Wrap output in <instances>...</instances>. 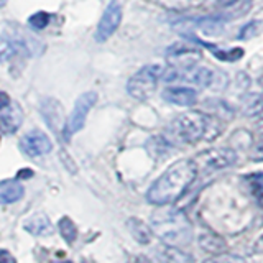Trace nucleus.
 I'll list each match as a JSON object with an SVG mask.
<instances>
[{"mask_svg": "<svg viewBox=\"0 0 263 263\" xmlns=\"http://www.w3.org/2000/svg\"><path fill=\"white\" fill-rule=\"evenodd\" d=\"M196 176L197 170L193 160H179L173 163L148 189V202L156 205H171L186 193Z\"/></svg>", "mask_w": 263, "mask_h": 263, "instance_id": "f257e3e1", "label": "nucleus"}, {"mask_svg": "<svg viewBox=\"0 0 263 263\" xmlns=\"http://www.w3.org/2000/svg\"><path fill=\"white\" fill-rule=\"evenodd\" d=\"M152 232L170 247H184L193 240V226L179 209L161 205L152 216Z\"/></svg>", "mask_w": 263, "mask_h": 263, "instance_id": "f03ea898", "label": "nucleus"}, {"mask_svg": "<svg viewBox=\"0 0 263 263\" xmlns=\"http://www.w3.org/2000/svg\"><path fill=\"white\" fill-rule=\"evenodd\" d=\"M214 119L201 110H189L178 115L166 128V138L171 145L196 143L199 140H211Z\"/></svg>", "mask_w": 263, "mask_h": 263, "instance_id": "7ed1b4c3", "label": "nucleus"}, {"mask_svg": "<svg viewBox=\"0 0 263 263\" xmlns=\"http://www.w3.org/2000/svg\"><path fill=\"white\" fill-rule=\"evenodd\" d=\"M163 68L160 64H148L137 71L127 82V92L138 101H146L152 97L161 79Z\"/></svg>", "mask_w": 263, "mask_h": 263, "instance_id": "20e7f679", "label": "nucleus"}, {"mask_svg": "<svg viewBox=\"0 0 263 263\" xmlns=\"http://www.w3.org/2000/svg\"><path fill=\"white\" fill-rule=\"evenodd\" d=\"M238 161V155L234 148L229 146H219V148H209L201 153L196 155V158L193 160L194 166L197 173H212V171H220L227 170Z\"/></svg>", "mask_w": 263, "mask_h": 263, "instance_id": "39448f33", "label": "nucleus"}, {"mask_svg": "<svg viewBox=\"0 0 263 263\" xmlns=\"http://www.w3.org/2000/svg\"><path fill=\"white\" fill-rule=\"evenodd\" d=\"M161 79L164 82L181 81L194 87L205 89V87L214 86V82H216V72L208 68H201V66H191V68H183V69L171 68L170 66L168 69H163Z\"/></svg>", "mask_w": 263, "mask_h": 263, "instance_id": "423d86ee", "label": "nucleus"}, {"mask_svg": "<svg viewBox=\"0 0 263 263\" xmlns=\"http://www.w3.org/2000/svg\"><path fill=\"white\" fill-rule=\"evenodd\" d=\"M97 102V94L96 92H84L82 96L78 97L76 104H74V109L69 115L68 122H66L64 130H63V138L68 142L71 135H74L76 132H79L86 123V117L89 110L92 109V105Z\"/></svg>", "mask_w": 263, "mask_h": 263, "instance_id": "0eeeda50", "label": "nucleus"}, {"mask_svg": "<svg viewBox=\"0 0 263 263\" xmlns=\"http://www.w3.org/2000/svg\"><path fill=\"white\" fill-rule=\"evenodd\" d=\"M4 43L10 48L12 53H20L25 56L41 54L43 51V46H38V41L35 38L16 27H8L4 31Z\"/></svg>", "mask_w": 263, "mask_h": 263, "instance_id": "6e6552de", "label": "nucleus"}, {"mask_svg": "<svg viewBox=\"0 0 263 263\" xmlns=\"http://www.w3.org/2000/svg\"><path fill=\"white\" fill-rule=\"evenodd\" d=\"M202 53L199 48L187 43H175L166 49V60L170 61L171 68H191L201 61Z\"/></svg>", "mask_w": 263, "mask_h": 263, "instance_id": "1a4fd4ad", "label": "nucleus"}, {"mask_svg": "<svg viewBox=\"0 0 263 263\" xmlns=\"http://www.w3.org/2000/svg\"><path fill=\"white\" fill-rule=\"evenodd\" d=\"M120 20H122V7L117 0H112V2L107 5L104 15L101 16V22L97 25L96 41L102 43V41L109 40V36L114 35V31L119 28Z\"/></svg>", "mask_w": 263, "mask_h": 263, "instance_id": "9d476101", "label": "nucleus"}, {"mask_svg": "<svg viewBox=\"0 0 263 263\" xmlns=\"http://www.w3.org/2000/svg\"><path fill=\"white\" fill-rule=\"evenodd\" d=\"M20 148L28 156H41L53 150V142L48 138L46 134L40 130H31L20 140Z\"/></svg>", "mask_w": 263, "mask_h": 263, "instance_id": "9b49d317", "label": "nucleus"}, {"mask_svg": "<svg viewBox=\"0 0 263 263\" xmlns=\"http://www.w3.org/2000/svg\"><path fill=\"white\" fill-rule=\"evenodd\" d=\"M176 27H183L184 30H201L208 35H217V33L224 31L226 20L220 15L214 16H199V18H184L175 23Z\"/></svg>", "mask_w": 263, "mask_h": 263, "instance_id": "f8f14e48", "label": "nucleus"}, {"mask_svg": "<svg viewBox=\"0 0 263 263\" xmlns=\"http://www.w3.org/2000/svg\"><path fill=\"white\" fill-rule=\"evenodd\" d=\"M163 99L170 104L181 105V107H189L194 105L197 101V92L193 87H168L163 90Z\"/></svg>", "mask_w": 263, "mask_h": 263, "instance_id": "ddd939ff", "label": "nucleus"}, {"mask_svg": "<svg viewBox=\"0 0 263 263\" xmlns=\"http://www.w3.org/2000/svg\"><path fill=\"white\" fill-rule=\"evenodd\" d=\"M41 114H43V119L48 123V127L56 132V134H60L61 137L60 127L63 123V107L60 105V102L54 101V99H43V102H41Z\"/></svg>", "mask_w": 263, "mask_h": 263, "instance_id": "4468645a", "label": "nucleus"}, {"mask_svg": "<svg viewBox=\"0 0 263 263\" xmlns=\"http://www.w3.org/2000/svg\"><path fill=\"white\" fill-rule=\"evenodd\" d=\"M25 230L33 235H51L53 234V226H51V220L48 219V216H45V214H33L31 217H28L27 220H25L23 224Z\"/></svg>", "mask_w": 263, "mask_h": 263, "instance_id": "2eb2a0df", "label": "nucleus"}, {"mask_svg": "<svg viewBox=\"0 0 263 263\" xmlns=\"http://www.w3.org/2000/svg\"><path fill=\"white\" fill-rule=\"evenodd\" d=\"M25 194L23 186L18 181H4L0 183V204H13L16 201H20Z\"/></svg>", "mask_w": 263, "mask_h": 263, "instance_id": "dca6fc26", "label": "nucleus"}, {"mask_svg": "<svg viewBox=\"0 0 263 263\" xmlns=\"http://www.w3.org/2000/svg\"><path fill=\"white\" fill-rule=\"evenodd\" d=\"M199 247L208 253L219 255V253H226L227 243L220 235L214 232H205L199 237Z\"/></svg>", "mask_w": 263, "mask_h": 263, "instance_id": "f3484780", "label": "nucleus"}, {"mask_svg": "<svg viewBox=\"0 0 263 263\" xmlns=\"http://www.w3.org/2000/svg\"><path fill=\"white\" fill-rule=\"evenodd\" d=\"M240 110L245 117H257L263 114V96L257 92H250L242 99Z\"/></svg>", "mask_w": 263, "mask_h": 263, "instance_id": "a211bd4d", "label": "nucleus"}, {"mask_svg": "<svg viewBox=\"0 0 263 263\" xmlns=\"http://www.w3.org/2000/svg\"><path fill=\"white\" fill-rule=\"evenodd\" d=\"M22 110L18 109V105L13 104L10 109H7V112H4L0 115V127H2L4 132H8V134H12L16 128L20 127L22 123Z\"/></svg>", "mask_w": 263, "mask_h": 263, "instance_id": "6ab92c4d", "label": "nucleus"}, {"mask_svg": "<svg viewBox=\"0 0 263 263\" xmlns=\"http://www.w3.org/2000/svg\"><path fill=\"white\" fill-rule=\"evenodd\" d=\"M127 227H128L130 234L134 235V238L138 243H142V245L150 243L153 232H152V229L145 224V222H142L140 219L132 217V219L127 220Z\"/></svg>", "mask_w": 263, "mask_h": 263, "instance_id": "aec40b11", "label": "nucleus"}, {"mask_svg": "<svg viewBox=\"0 0 263 263\" xmlns=\"http://www.w3.org/2000/svg\"><path fill=\"white\" fill-rule=\"evenodd\" d=\"M171 142L163 135L158 137H152L150 140L146 142V150L150 153L153 158H163L164 155L170 153V148H171Z\"/></svg>", "mask_w": 263, "mask_h": 263, "instance_id": "412c9836", "label": "nucleus"}, {"mask_svg": "<svg viewBox=\"0 0 263 263\" xmlns=\"http://www.w3.org/2000/svg\"><path fill=\"white\" fill-rule=\"evenodd\" d=\"M58 229H60L61 237L68 243H72L74 240H76L78 230H76V226H74V222L69 217H63L60 222H58Z\"/></svg>", "mask_w": 263, "mask_h": 263, "instance_id": "4be33fe9", "label": "nucleus"}, {"mask_svg": "<svg viewBox=\"0 0 263 263\" xmlns=\"http://www.w3.org/2000/svg\"><path fill=\"white\" fill-rule=\"evenodd\" d=\"M261 28H263V23L260 20H252L250 23L243 25L240 28V31H238V40H252L258 35Z\"/></svg>", "mask_w": 263, "mask_h": 263, "instance_id": "5701e85b", "label": "nucleus"}, {"mask_svg": "<svg viewBox=\"0 0 263 263\" xmlns=\"http://www.w3.org/2000/svg\"><path fill=\"white\" fill-rule=\"evenodd\" d=\"M202 263H247L243 257H238V255L232 253H219V255H212L211 258L204 260Z\"/></svg>", "mask_w": 263, "mask_h": 263, "instance_id": "b1692460", "label": "nucleus"}, {"mask_svg": "<svg viewBox=\"0 0 263 263\" xmlns=\"http://www.w3.org/2000/svg\"><path fill=\"white\" fill-rule=\"evenodd\" d=\"M49 18H51L49 13H46V12H36L35 15H31L30 18H28V23L35 30H43L45 27H48Z\"/></svg>", "mask_w": 263, "mask_h": 263, "instance_id": "393cba45", "label": "nucleus"}, {"mask_svg": "<svg viewBox=\"0 0 263 263\" xmlns=\"http://www.w3.org/2000/svg\"><path fill=\"white\" fill-rule=\"evenodd\" d=\"M60 156H61V160H63V164H64V166L68 168V171H69V173H72V175H74V173L78 171V168H76V164H71L69 155L66 153V152H61V155H60Z\"/></svg>", "mask_w": 263, "mask_h": 263, "instance_id": "a878e982", "label": "nucleus"}, {"mask_svg": "<svg viewBox=\"0 0 263 263\" xmlns=\"http://www.w3.org/2000/svg\"><path fill=\"white\" fill-rule=\"evenodd\" d=\"M252 250H253V253H257V255H263V234L258 235V238L255 240Z\"/></svg>", "mask_w": 263, "mask_h": 263, "instance_id": "bb28decb", "label": "nucleus"}, {"mask_svg": "<svg viewBox=\"0 0 263 263\" xmlns=\"http://www.w3.org/2000/svg\"><path fill=\"white\" fill-rule=\"evenodd\" d=\"M0 263H16V260L12 257V253H10V252L0 250Z\"/></svg>", "mask_w": 263, "mask_h": 263, "instance_id": "cd10ccee", "label": "nucleus"}, {"mask_svg": "<svg viewBox=\"0 0 263 263\" xmlns=\"http://www.w3.org/2000/svg\"><path fill=\"white\" fill-rule=\"evenodd\" d=\"M8 105H10V97H8L5 92H0V110L7 109Z\"/></svg>", "mask_w": 263, "mask_h": 263, "instance_id": "c85d7f7f", "label": "nucleus"}, {"mask_svg": "<svg viewBox=\"0 0 263 263\" xmlns=\"http://www.w3.org/2000/svg\"><path fill=\"white\" fill-rule=\"evenodd\" d=\"M16 176H18L20 179H30L33 176V171L31 170H20Z\"/></svg>", "mask_w": 263, "mask_h": 263, "instance_id": "c756f323", "label": "nucleus"}, {"mask_svg": "<svg viewBox=\"0 0 263 263\" xmlns=\"http://www.w3.org/2000/svg\"><path fill=\"white\" fill-rule=\"evenodd\" d=\"M12 51H10V48H8L5 43H4V48H0V63H2L4 60H5V58L8 56V54H10Z\"/></svg>", "mask_w": 263, "mask_h": 263, "instance_id": "7c9ffc66", "label": "nucleus"}, {"mask_svg": "<svg viewBox=\"0 0 263 263\" xmlns=\"http://www.w3.org/2000/svg\"><path fill=\"white\" fill-rule=\"evenodd\" d=\"M255 128H257L258 135H263V119H260V120L257 122V125H255Z\"/></svg>", "mask_w": 263, "mask_h": 263, "instance_id": "2f4dec72", "label": "nucleus"}, {"mask_svg": "<svg viewBox=\"0 0 263 263\" xmlns=\"http://www.w3.org/2000/svg\"><path fill=\"white\" fill-rule=\"evenodd\" d=\"M258 82H260V86L263 87V78H260V81H258Z\"/></svg>", "mask_w": 263, "mask_h": 263, "instance_id": "473e14b6", "label": "nucleus"}, {"mask_svg": "<svg viewBox=\"0 0 263 263\" xmlns=\"http://www.w3.org/2000/svg\"><path fill=\"white\" fill-rule=\"evenodd\" d=\"M63 263H71V261H63Z\"/></svg>", "mask_w": 263, "mask_h": 263, "instance_id": "72a5a7b5", "label": "nucleus"}]
</instances>
